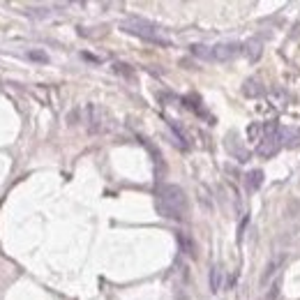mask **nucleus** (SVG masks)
<instances>
[{
  "mask_svg": "<svg viewBox=\"0 0 300 300\" xmlns=\"http://www.w3.org/2000/svg\"><path fill=\"white\" fill-rule=\"evenodd\" d=\"M155 208L166 220H183L187 208H190V201H187L185 190L180 185H162L157 187Z\"/></svg>",
  "mask_w": 300,
  "mask_h": 300,
  "instance_id": "f257e3e1",
  "label": "nucleus"
},
{
  "mask_svg": "<svg viewBox=\"0 0 300 300\" xmlns=\"http://www.w3.org/2000/svg\"><path fill=\"white\" fill-rule=\"evenodd\" d=\"M120 30H125L127 35L141 37V40L153 42V44H160V46H169L171 44V42L162 35L160 25H155L153 21H148V19H141V16H130V19L120 21Z\"/></svg>",
  "mask_w": 300,
  "mask_h": 300,
  "instance_id": "f03ea898",
  "label": "nucleus"
},
{
  "mask_svg": "<svg viewBox=\"0 0 300 300\" xmlns=\"http://www.w3.org/2000/svg\"><path fill=\"white\" fill-rule=\"evenodd\" d=\"M83 118H85V127L93 136L104 134L111 130V115L106 109H102L100 104H88L83 109Z\"/></svg>",
  "mask_w": 300,
  "mask_h": 300,
  "instance_id": "7ed1b4c3",
  "label": "nucleus"
},
{
  "mask_svg": "<svg viewBox=\"0 0 300 300\" xmlns=\"http://www.w3.org/2000/svg\"><path fill=\"white\" fill-rule=\"evenodd\" d=\"M243 53V44L240 42H217V44L208 46V55L205 60H215V63H229L235 55Z\"/></svg>",
  "mask_w": 300,
  "mask_h": 300,
  "instance_id": "20e7f679",
  "label": "nucleus"
},
{
  "mask_svg": "<svg viewBox=\"0 0 300 300\" xmlns=\"http://www.w3.org/2000/svg\"><path fill=\"white\" fill-rule=\"evenodd\" d=\"M284 261H286V256H284V254H277V256H273V259H270L268 263H265L263 273H261V286H268V282L273 280V277H275L277 273L282 270Z\"/></svg>",
  "mask_w": 300,
  "mask_h": 300,
  "instance_id": "39448f33",
  "label": "nucleus"
},
{
  "mask_svg": "<svg viewBox=\"0 0 300 300\" xmlns=\"http://www.w3.org/2000/svg\"><path fill=\"white\" fill-rule=\"evenodd\" d=\"M243 53H245V58L250 60V63H256V60L261 58V53H263V44H261L256 37H252V40L243 42Z\"/></svg>",
  "mask_w": 300,
  "mask_h": 300,
  "instance_id": "423d86ee",
  "label": "nucleus"
},
{
  "mask_svg": "<svg viewBox=\"0 0 300 300\" xmlns=\"http://www.w3.org/2000/svg\"><path fill=\"white\" fill-rule=\"evenodd\" d=\"M261 185H263V171H261V169L247 171V173H245V187H247V192H256Z\"/></svg>",
  "mask_w": 300,
  "mask_h": 300,
  "instance_id": "0eeeda50",
  "label": "nucleus"
},
{
  "mask_svg": "<svg viewBox=\"0 0 300 300\" xmlns=\"http://www.w3.org/2000/svg\"><path fill=\"white\" fill-rule=\"evenodd\" d=\"M265 93V88L261 85V81L256 79H247L245 83H243V95L245 97H261Z\"/></svg>",
  "mask_w": 300,
  "mask_h": 300,
  "instance_id": "6e6552de",
  "label": "nucleus"
},
{
  "mask_svg": "<svg viewBox=\"0 0 300 300\" xmlns=\"http://www.w3.org/2000/svg\"><path fill=\"white\" fill-rule=\"evenodd\" d=\"M175 238H178V245H180V250L185 252L187 256H196V245H194V240H192L190 235H187V233H183V231H180V233L175 235Z\"/></svg>",
  "mask_w": 300,
  "mask_h": 300,
  "instance_id": "1a4fd4ad",
  "label": "nucleus"
},
{
  "mask_svg": "<svg viewBox=\"0 0 300 300\" xmlns=\"http://www.w3.org/2000/svg\"><path fill=\"white\" fill-rule=\"evenodd\" d=\"M222 280H224L222 268L220 265H213V268H210V291H213V293H217V291L222 289Z\"/></svg>",
  "mask_w": 300,
  "mask_h": 300,
  "instance_id": "9d476101",
  "label": "nucleus"
},
{
  "mask_svg": "<svg viewBox=\"0 0 300 300\" xmlns=\"http://www.w3.org/2000/svg\"><path fill=\"white\" fill-rule=\"evenodd\" d=\"M261 134H263V127H261V123H252V125L247 127V139L254 141V143H261Z\"/></svg>",
  "mask_w": 300,
  "mask_h": 300,
  "instance_id": "9b49d317",
  "label": "nucleus"
},
{
  "mask_svg": "<svg viewBox=\"0 0 300 300\" xmlns=\"http://www.w3.org/2000/svg\"><path fill=\"white\" fill-rule=\"evenodd\" d=\"M270 100H275V102H277V106H282V104H286L289 95H286V93H284L282 88H275V90H270Z\"/></svg>",
  "mask_w": 300,
  "mask_h": 300,
  "instance_id": "f8f14e48",
  "label": "nucleus"
},
{
  "mask_svg": "<svg viewBox=\"0 0 300 300\" xmlns=\"http://www.w3.org/2000/svg\"><path fill=\"white\" fill-rule=\"evenodd\" d=\"M113 72H115V74H120V76H127V79H132V76H134V72L130 70V65H123V63H115Z\"/></svg>",
  "mask_w": 300,
  "mask_h": 300,
  "instance_id": "ddd939ff",
  "label": "nucleus"
},
{
  "mask_svg": "<svg viewBox=\"0 0 300 300\" xmlns=\"http://www.w3.org/2000/svg\"><path fill=\"white\" fill-rule=\"evenodd\" d=\"M28 58L30 60H37V63H49V55H46L44 51H30Z\"/></svg>",
  "mask_w": 300,
  "mask_h": 300,
  "instance_id": "4468645a",
  "label": "nucleus"
},
{
  "mask_svg": "<svg viewBox=\"0 0 300 300\" xmlns=\"http://www.w3.org/2000/svg\"><path fill=\"white\" fill-rule=\"evenodd\" d=\"M277 295H280V284H275V286H273V291H268V293H265L261 300H275Z\"/></svg>",
  "mask_w": 300,
  "mask_h": 300,
  "instance_id": "2eb2a0df",
  "label": "nucleus"
}]
</instances>
